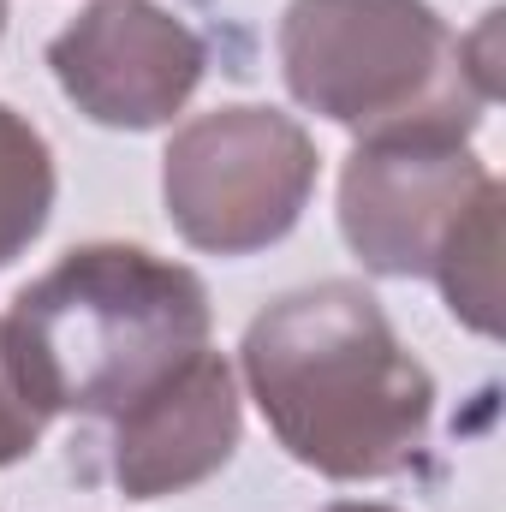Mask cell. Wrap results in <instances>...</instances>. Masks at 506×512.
I'll list each match as a JSON object with an SVG mask.
<instances>
[{"instance_id": "1", "label": "cell", "mask_w": 506, "mask_h": 512, "mask_svg": "<svg viewBox=\"0 0 506 512\" xmlns=\"http://www.w3.org/2000/svg\"><path fill=\"white\" fill-rule=\"evenodd\" d=\"M245 376L292 459L328 477H393L429 435L435 382L352 280L262 310L245 334Z\"/></svg>"}, {"instance_id": "2", "label": "cell", "mask_w": 506, "mask_h": 512, "mask_svg": "<svg viewBox=\"0 0 506 512\" xmlns=\"http://www.w3.org/2000/svg\"><path fill=\"white\" fill-rule=\"evenodd\" d=\"M6 352L42 417L126 423L179 382L209 340V292L143 245H90L18 292Z\"/></svg>"}, {"instance_id": "3", "label": "cell", "mask_w": 506, "mask_h": 512, "mask_svg": "<svg viewBox=\"0 0 506 512\" xmlns=\"http://www.w3.org/2000/svg\"><path fill=\"white\" fill-rule=\"evenodd\" d=\"M453 60L423 0H298L286 12L292 90L381 137H453V102L435 66Z\"/></svg>"}, {"instance_id": "4", "label": "cell", "mask_w": 506, "mask_h": 512, "mask_svg": "<svg viewBox=\"0 0 506 512\" xmlns=\"http://www.w3.org/2000/svg\"><path fill=\"white\" fill-rule=\"evenodd\" d=\"M310 191V143L262 108H227L191 126L167 155V203L185 239L209 251H251L298 221Z\"/></svg>"}, {"instance_id": "5", "label": "cell", "mask_w": 506, "mask_h": 512, "mask_svg": "<svg viewBox=\"0 0 506 512\" xmlns=\"http://www.w3.org/2000/svg\"><path fill=\"white\" fill-rule=\"evenodd\" d=\"M477 161L453 149V137H376L346 167V239L381 274H441L447 251L465 239V185H477Z\"/></svg>"}, {"instance_id": "6", "label": "cell", "mask_w": 506, "mask_h": 512, "mask_svg": "<svg viewBox=\"0 0 506 512\" xmlns=\"http://www.w3.org/2000/svg\"><path fill=\"white\" fill-rule=\"evenodd\" d=\"M60 84L108 126H155L197 84V42L155 6H96L54 42Z\"/></svg>"}, {"instance_id": "7", "label": "cell", "mask_w": 506, "mask_h": 512, "mask_svg": "<svg viewBox=\"0 0 506 512\" xmlns=\"http://www.w3.org/2000/svg\"><path fill=\"white\" fill-rule=\"evenodd\" d=\"M239 441V399L233 376L215 352H203L161 399H149L143 411H131L114 435V477L126 483V495L149 501L167 489L197 483L203 471H215Z\"/></svg>"}, {"instance_id": "8", "label": "cell", "mask_w": 506, "mask_h": 512, "mask_svg": "<svg viewBox=\"0 0 506 512\" xmlns=\"http://www.w3.org/2000/svg\"><path fill=\"white\" fill-rule=\"evenodd\" d=\"M48 203H54V167L42 137L12 108H0V262L42 233Z\"/></svg>"}, {"instance_id": "9", "label": "cell", "mask_w": 506, "mask_h": 512, "mask_svg": "<svg viewBox=\"0 0 506 512\" xmlns=\"http://www.w3.org/2000/svg\"><path fill=\"white\" fill-rule=\"evenodd\" d=\"M42 411H36V399L24 393L18 382V364H12V352H6V328H0V465H12L18 453H30L36 447V435H42Z\"/></svg>"}, {"instance_id": "10", "label": "cell", "mask_w": 506, "mask_h": 512, "mask_svg": "<svg viewBox=\"0 0 506 512\" xmlns=\"http://www.w3.org/2000/svg\"><path fill=\"white\" fill-rule=\"evenodd\" d=\"M334 512H381V507H334Z\"/></svg>"}, {"instance_id": "11", "label": "cell", "mask_w": 506, "mask_h": 512, "mask_svg": "<svg viewBox=\"0 0 506 512\" xmlns=\"http://www.w3.org/2000/svg\"><path fill=\"white\" fill-rule=\"evenodd\" d=\"M0 18H6V0H0Z\"/></svg>"}]
</instances>
